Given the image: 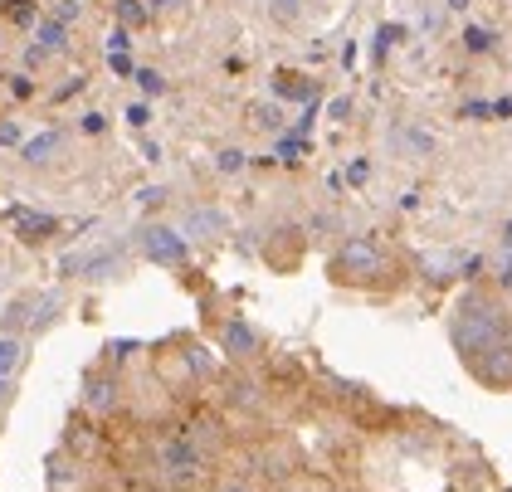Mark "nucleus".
Segmentation results:
<instances>
[{"instance_id": "obj_1", "label": "nucleus", "mask_w": 512, "mask_h": 492, "mask_svg": "<svg viewBox=\"0 0 512 492\" xmlns=\"http://www.w3.org/2000/svg\"><path fill=\"white\" fill-rule=\"evenodd\" d=\"M508 332H512V312L498 303L493 293L469 288V293L459 298V317H454V346H459V356L478 361L483 351L503 346Z\"/></svg>"}, {"instance_id": "obj_2", "label": "nucleus", "mask_w": 512, "mask_h": 492, "mask_svg": "<svg viewBox=\"0 0 512 492\" xmlns=\"http://www.w3.org/2000/svg\"><path fill=\"white\" fill-rule=\"evenodd\" d=\"M391 273V254L371 239V234H356L347 239L337 254H332V278L337 283H376Z\"/></svg>"}, {"instance_id": "obj_3", "label": "nucleus", "mask_w": 512, "mask_h": 492, "mask_svg": "<svg viewBox=\"0 0 512 492\" xmlns=\"http://www.w3.org/2000/svg\"><path fill=\"white\" fill-rule=\"evenodd\" d=\"M142 254L152 264L181 268L186 264V234H176V229H166V225H147L142 229Z\"/></svg>"}, {"instance_id": "obj_4", "label": "nucleus", "mask_w": 512, "mask_h": 492, "mask_svg": "<svg viewBox=\"0 0 512 492\" xmlns=\"http://www.w3.org/2000/svg\"><path fill=\"white\" fill-rule=\"evenodd\" d=\"M161 463H166L171 478H191V473L200 468V449L191 444V439H171V444L161 449Z\"/></svg>"}, {"instance_id": "obj_5", "label": "nucleus", "mask_w": 512, "mask_h": 492, "mask_svg": "<svg viewBox=\"0 0 512 492\" xmlns=\"http://www.w3.org/2000/svg\"><path fill=\"white\" fill-rule=\"evenodd\" d=\"M473 371H478L483 380H493V385H508L512 380V341L493 346V351H483V356L473 361Z\"/></svg>"}, {"instance_id": "obj_6", "label": "nucleus", "mask_w": 512, "mask_h": 492, "mask_svg": "<svg viewBox=\"0 0 512 492\" xmlns=\"http://www.w3.org/2000/svg\"><path fill=\"white\" fill-rule=\"evenodd\" d=\"M220 341H225V351L230 356H254L259 351V337H254V327L249 322H225V332H220Z\"/></svg>"}, {"instance_id": "obj_7", "label": "nucleus", "mask_w": 512, "mask_h": 492, "mask_svg": "<svg viewBox=\"0 0 512 492\" xmlns=\"http://www.w3.org/2000/svg\"><path fill=\"white\" fill-rule=\"evenodd\" d=\"M15 229H20L25 244H44V239L59 229V220H54V215H15Z\"/></svg>"}, {"instance_id": "obj_8", "label": "nucleus", "mask_w": 512, "mask_h": 492, "mask_svg": "<svg viewBox=\"0 0 512 492\" xmlns=\"http://www.w3.org/2000/svg\"><path fill=\"white\" fill-rule=\"evenodd\" d=\"M59 147H64V132H44V137H30V142L20 147V156H25L30 166H44V161L59 152Z\"/></svg>"}, {"instance_id": "obj_9", "label": "nucleus", "mask_w": 512, "mask_h": 492, "mask_svg": "<svg viewBox=\"0 0 512 492\" xmlns=\"http://www.w3.org/2000/svg\"><path fill=\"white\" fill-rule=\"evenodd\" d=\"M186 234L215 239V234H225V215H220V210H191V215H186Z\"/></svg>"}, {"instance_id": "obj_10", "label": "nucleus", "mask_w": 512, "mask_h": 492, "mask_svg": "<svg viewBox=\"0 0 512 492\" xmlns=\"http://www.w3.org/2000/svg\"><path fill=\"white\" fill-rule=\"evenodd\" d=\"M20 366H25V346H20V337H0V380H15Z\"/></svg>"}, {"instance_id": "obj_11", "label": "nucleus", "mask_w": 512, "mask_h": 492, "mask_svg": "<svg viewBox=\"0 0 512 492\" xmlns=\"http://www.w3.org/2000/svg\"><path fill=\"white\" fill-rule=\"evenodd\" d=\"M274 93H278V98H298V103H313V98H317V88H313V83H303L298 74H278L274 78Z\"/></svg>"}, {"instance_id": "obj_12", "label": "nucleus", "mask_w": 512, "mask_h": 492, "mask_svg": "<svg viewBox=\"0 0 512 492\" xmlns=\"http://www.w3.org/2000/svg\"><path fill=\"white\" fill-rule=\"evenodd\" d=\"M88 405H93V410H113V405H118L113 380H93V385H88Z\"/></svg>"}, {"instance_id": "obj_13", "label": "nucleus", "mask_w": 512, "mask_h": 492, "mask_svg": "<svg viewBox=\"0 0 512 492\" xmlns=\"http://www.w3.org/2000/svg\"><path fill=\"white\" fill-rule=\"evenodd\" d=\"M118 20H122V30H127V25H142V20H152V10H147L142 0H118Z\"/></svg>"}, {"instance_id": "obj_14", "label": "nucleus", "mask_w": 512, "mask_h": 492, "mask_svg": "<svg viewBox=\"0 0 512 492\" xmlns=\"http://www.w3.org/2000/svg\"><path fill=\"white\" fill-rule=\"evenodd\" d=\"M64 44H69V39H64V25H59V20H44L40 25V49L44 54H54V49H64Z\"/></svg>"}, {"instance_id": "obj_15", "label": "nucleus", "mask_w": 512, "mask_h": 492, "mask_svg": "<svg viewBox=\"0 0 512 492\" xmlns=\"http://www.w3.org/2000/svg\"><path fill=\"white\" fill-rule=\"evenodd\" d=\"M464 44H469L473 54H483V49H493V35H488V30H478V25H469V30H464Z\"/></svg>"}, {"instance_id": "obj_16", "label": "nucleus", "mask_w": 512, "mask_h": 492, "mask_svg": "<svg viewBox=\"0 0 512 492\" xmlns=\"http://www.w3.org/2000/svg\"><path fill=\"white\" fill-rule=\"evenodd\" d=\"M137 83H142V93H152V98H157L161 88H166V78H161L157 69H142V74H137Z\"/></svg>"}, {"instance_id": "obj_17", "label": "nucleus", "mask_w": 512, "mask_h": 492, "mask_svg": "<svg viewBox=\"0 0 512 492\" xmlns=\"http://www.w3.org/2000/svg\"><path fill=\"white\" fill-rule=\"evenodd\" d=\"M395 39H400V25H386V30L376 35V54H386V49L395 44Z\"/></svg>"}, {"instance_id": "obj_18", "label": "nucleus", "mask_w": 512, "mask_h": 492, "mask_svg": "<svg viewBox=\"0 0 512 492\" xmlns=\"http://www.w3.org/2000/svg\"><path fill=\"white\" fill-rule=\"evenodd\" d=\"M220 171H244V152H235V147L220 152Z\"/></svg>"}, {"instance_id": "obj_19", "label": "nucleus", "mask_w": 512, "mask_h": 492, "mask_svg": "<svg viewBox=\"0 0 512 492\" xmlns=\"http://www.w3.org/2000/svg\"><path fill=\"white\" fill-rule=\"evenodd\" d=\"M254 122H259V127H283L278 108H259V113H254Z\"/></svg>"}, {"instance_id": "obj_20", "label": "nucleus", "mask_w": 512, "mask_h": 492, "mask_svg": "<svg viewBox=\"0 0 512 492\" xmlns=\"http://www.w3.org/2000/svg\"><path fill=\"white\" fill-rule=\"evenodd\" d=\"M127 122H132V127H147V122H152V113H147V103H137V108H127Z\"/></svg>"}, {"instance_id": "obj_21", "label": "nucleus", "mask_w": 512, "mask_h": 492, "mask_svg": "<svg viewBox=\"0 0 512 492\" xmlns=\"http://www.w3.org/2000/svg\"><path fill=\"white\" fill-rule=\"evenodd\" d=\"M0 142L15 147V142H20V127H15V122H0Z\"/></svg>"}, {"instance_id": "obj_22", "label": "nucleus", "mask_w": 512, "mask_h": 492, "mask_svg": "<svg viewBox=\"0 0 512 492\" xmlns=\"http://www.w3.org/2000/svg\"><path fill=\"white\" fill-rule=\"evenodd\" d=\"M278 152H283L288 161H293V156L303 152V142H298V137H283V142H278Z\"/></svg>"}, {"instance_id": "obj_23", "label": "nucleus", "mask_w": 512, "mask_h": 492, "mask_svg": "<svg viewBox=\"0 0 512 492\" xmlns=\"http://www.w3.org/2000/svg\"><path fill=\"white\" fill-rule=\"evenodd\" d=\"M108 49H113V54H127V30H113V39H108Z\"/></svg>"}, {"instance_id": "obj_24", "label": "nucleus", "mask_w": 512, "mask_h": 492, "mask_svg": "<svg viewBox=\"0 0 512 492\" xmlns=\"http://www.w3.org/2000/svg\"><path fill=\"white\" fill-rule=\"evenodd\" d=\"M274 15H283V20L298 15V0H274Z\"/></svg>"}, {"instance_id": "obj_25", "label": "nucleus", "mask_w": 512, "mask_h": 492, "mask_svg": "<svg viewBox=\"0 0 512 492\" xmlns=\"http://www.w3.org/2000/svg\"><path fill=\"white\" fill-rule=\"evenodd\" d=\"M113 74H122V78L132 74V59H127V54H113Z\"/></svg>"}, {"instance_id": "obj_26", "label": "nucleus", "mask_w": 512, "mask_h": 492, "mask_svg": "<svg viewBox=\"0 0 512 492\" xmlns=\"http://www.w3.org/2000/svg\"><path fill=\"white\" fill-rule=\"evenodd\" d=\"M493 113V103H469V108H464V117H488Z\"/></svg>"}, {"instance_id": "obj_27", "label": "nucleus", "mask_w": 512, "mask_h": 492, "mask_svg": "<svg viewBox=\"0 0 512 492\" xmlns=\"http://www.w3.org/2000/svg\"><path fill=\"white\" fill-rule=\"evenodd\" d=\"M5 400H10V380H0V405H5Z\"/></svg>"}, {"instance_id": "obj_28", "label": "nucleus", "mask_w": 512, "mask_h": 492, "mask_svg": "<svg viewBox=\"0 0 512 492\" xmlns=\"http://www.w3.org/2000/svg\"><path fill=\"white\" fill-rule=\"evenodd\" d=\"M220 492H249V488H244V483H225V488H220Z\"/></svg>"}, {"instance_id": "obj_29", "label": "nucleus", "mask_w": 512, "mask_h": 492, "mask_svg": "<svg viewBox=\"0 0 512 492\" xmlns=\"http://www.w3.org/2000/svg\"><path fill=\"white\" fill-rule=\"evenodd\" d=\"M508 239H512V225H508Z\"/></svg>"}]
</instances>
